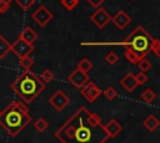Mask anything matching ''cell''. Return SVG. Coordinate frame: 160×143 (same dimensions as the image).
Masks as SVG:
<instances>
[{"label":"cell","instance_id":"cell-1","mask_svg":"<svg viewBox=\"0 0 160 143\" xmlns=\"http://www.w3.org/2000/svg\"><path fill=\"white\" fill-rule=\"evenodd\" d=\"M88 108L81 106L70 118H68L55 132V138L60 143H105L109 137L102 124L92 126L86 119Z\"/></svg>","mask_w":160,"mask_h":143},{"label":"cell","instance_id":"cell-2","mask_svg":"<svg viewBox=\"0 0 160 143\" xmlns=\"http://www.w3.org/2000/svg\"><path fill=\"white\" fill-rule=\"evenodd\" d=\"M31 116L24 102L12 101L0 113V126L11 136L16 137L29 123Z\"/></svg>","mask_w":160,"mask_h":143},{"label":"cell","instance_id":"cell-3","mask_svg":"<svg viewBox=\"0 0 160 143\" xmlns=\"http://www.w3.org/2000/svg\"><path fill=\"white\" fill-rule=\"evenodd\" d=\"M152 37L146 32L142 26H136L132 32H130L122 41L120 42H81V46H100V45H120L124 46L125 50H131L138 53L141 58L146 56L150 51V44Z\"/></svg>","mask_w":160,"mask_h":143},{"label":"cell","instance_id":"cell-4","mask_svg":"<svg viewBox=\"0 0 160 143\" xmlns=\"http://www.w3.org/2000/svg\"><path fill=\"white\" fill-rule=\"evenodd\" d=\"M10 87L24 103H30L45 90L46 85L32 72L24 71L12 81Z\"/></svg>","mask_w":160,"mask_h":143},{"label":"cell","instance_id":"cell-5","mask_svg":"<svg viewBox=\"0 0 160 143\" xmlns=\"http://www.w3.org/2000/svg\"><path fill=\"white\" fill-rule=\"evenodd\" d=\"M49 103L50 106H52L56 111H64L69 104H70V97L62 91V90H58L55 91L50 97H49Z\"/></svg>","mask_w":160,"mask_h":143},{"label":"cell","instance_id":"cell-6","mask_svg":"<svg viewBox=\"0 0 160 143\" xmlns=\"http://www.w3.org/2000/svg\"><path fill=\"white\" fill-rule=\"evenodd\" d=\"M31 17L32 20L41 27L46 26L48 22H50L54 17V14L45 6V5H40L32 14H31Z\"/></svg>","mask_w":160,"mask_h":143},{"label":"cell","instance_id":"cell-7","mask_svg":"<svg viewBox=\"0 0 160 143\" xmlns=\"http://www.w3.org/2000/svg\"><path fill=\"white\" fill-rule=\"evenodd\" d=\"M80 90L81 96L88 101V102H94L100 95H101V90L96 86V83H94L92 81H88Z\"/></svg>","mask_w":160,"mask_h":143},{"label":"cell","instance_id":"cell-8","mask_svg":"<svg viewBox=\"0 0 160 143\" xmlns=\"http://www.w3.org/2000/svg\"><path fill=\"white\" fill-rule=\"evenodd\" d=\"M90 20H91L99 29H102V27H105V26L110 22L111 16H110V14H109L105 9L99 7V9H96V10L91 14Z\"/></svg>","mask_w":160,"mask_h":143},{"label":"cell","instance_id":"cell-9","mask_svg":"<svg viewBox=\"0 0 160 143\" xmlns=\"http://www.w3.org/2000/svg\"><path fill=\"white\" fill-rule=\"evenodd\" d=\"M11 51H12L19 58H21V57H24V56L30 55V53L34 51V46L30 45V44H28V42H25V41L21 40V39H18L15 42L11 44Z\"/></svg>","mask_w":160,"mask_h":143},{"label":"cell","instance_id":"cell-10","mask_svg":"<svg viewBox=\"0 0 160 143\" xmlns=\"http://www.w3.org/2000/svg\"><path fill=\"white\" fill-rule=\"evenodd\" d=\"M68 81H69L72 86H75L76 88H81L88 81H90V78H89L88 73L80 71L79 68H75L71 73H69V76H68Z\"/></svg>","mask_w":160,"mask_h":143},{"label":"cell","instance_id":"cell-11","mask_svg":"<svg viewBox=\"0 0 160 143\" xmlns=\"http://www.w3.org/2000/svg\"><path fill=\"white\" fill-rule=\"evenodd\" d=\"M110 21H112L118 29L122 30V29H125L126 26L130 25L131 17H130V15H128L124 10H120V11H118L114 16H111V20H110Z\"/></svg>","mask_w":160,"mask_h":143},{"label":"cell","instance_id":"cell-12","mask_svg":"<svg viewBox=\"0 0 160 143\" xmlns=\"http://www.w3.org/2000/svg\"><path fill=\"white\" fill-rule=\"evenodd\" d=\"M102 128L109 138H115L122 131V126L116 119H110L106 124H102Z\"/></svg>","mask_w":160,"mask_h":143},{"label":"cell","instance_id":"cell-13","mask_svg":"<svg viewBox=\"0 0 160 143\" xmlns=\"http://www.w3.org/2000/svg\"><path fill=\"white\" fill-rule=\"evenodd\" d=\"M120 86H122V88L128 92H132L136 87H138V83L135 81V77L131 72L126 73L121 80H120Z\"/></svg>","mask_w":160,"mask_h":143},{"label":"cell","instance_id":"cell-14","mask_svg":"<svg viewBox=\"0 0 160 143\" xmlns=\"http://www.w3.org/2000/svg\"><path fill=\"white\" fill-rule=\"evenodd\" d=\"M19 39H21V40H24L25 42L32 45V44L36 41V39H38V34H36L30 26H26V27L22 29V31L20 32V37H19Z\"/></svg>","mask_w":160,"mask_h":143},{"label":"cell","instance_id":"cell-15","mask_svg":"<svg viewBox=\"0 0 160 143\" xmlns=\"http://www.w3.org/2000/svg\"><path fill=\"white\" fill-rule=\"evenodd\" d=\"M142 126L145 127L146 131L149 132H155L159 126H160V121L154 116V114H149L144 121H142Z\"/></svg>","mask_w":160,"mask_h":143},{"label":"cell","instance_id":"cell-16","mask_svg":"<svg viewBox=\"0 0 160 143\" xmlns=\"http://www.w3.org/2000/svg\"><path fill=\"white\" fill-rule=\"evenodd\" d=\"M10 51H11V44L2 35H0V60H2Z\"/></svg>","mask_w":160,"mask_h":143},{"label":"cell","instance_id":"cell-17","mask_svg":"<svg viewBox=\"0 0 160 143\" xmlns=\"http://www.w3.org/2000/svg\"><path fill=\"white\" fill-rule=\"evenodd\" d=\"M140 98L146 103H151V102H154L156 99V93L151 88H145L142 91V93L140 95Z\"/></svg>","mask_w":160,"mask_h":143},{"label":"cell","instance_id":"cell-18","mask_svg":"<svg viewBox=\"0 0 160 143\" xmlns=\"http://www.w3.org/2000/svg\"><path fill=\"white\" fill-rule=\"evenodd\" d=\"M48 127H49V123H48V121H46L44 117H40V118H38V119L34 122V128H35L38 132H40V133H44V132L48 129Z\"/></svg>","mask_w":160,"mask_h":143},{"label":"cell","instance_id":"cell-19","mask_svg":"<svg viewBox=\"0 0 160 143\" xmlns=\"http://www.w3.org/2000/svg\"><path fill=\"white\" fill-rule=\"evenodd\" d=\"M76 68H79L80 71H82V72L88 73V72L92 68V62H91L89 58H82V60H80V61H79V63H78Z\"/></svg>","mask_w":160,"mask_h":143},{"label":"cell","instance_id":"cell-20","mask_svg":"<svg viewBox=\"0 0 160 143\" xmlns=\"http://www.w3.org/2000/svg\"><path fill=\"white\" fill-rule=\"evenodd\" d=\"M125 58H126L130 63H132V65H136V63L141 60V57H140L138 53H135L134 51H131V50H125Z\"/></svg>","mask_w":160,"mask_h":143},{"label":"cell","instance_id":"cell-21","mask_svg":"<svg viewBox=\"0 0 160 143\" xmlns=\"http://www.w3.org/2000/svg\"><path fill=\"white\" fill-rule=\"evenodd\" d=\"M20 65H21V67H22L25 71H30L31 66L34 65V60H32V57H31L30 55L24 56V57L20 58Z\"/></svg>","mask_w":160,"mask_h":143},{"label":"cell","instance_id":"cell-22","mask_svg":"<svg viewBox=\"0 0 160 143\" xmlns=\"http://www.w3.org/2000/svg\"><path fill=\"white\" fill-rule=\"evenodd\" d=\"M101 95H102L108 101H112V99L118 96V92H116V90H115L114 87L109 86V87H106L104 91H101Z\"/></svg>","mask_w":160,"mask_h":143},{"label":"cell","instance_id":"cell-23","mask_svg":"<svg viewBox=\"0 0 160 143\" xmlns=\"http://www.w3.org/2000/svg\"><path fill=\"white\" fill-rule=\"evenodd\" d=\"M136 65H138V67H139V71H140V72H146V71H149V70L151 68V66H152V65H151V62H150L148 58H145V57H144V58H141Z\"/></svg>","mask_w":160,"mask_h":143},{"label":"cell","instance_id":"cell-24","mask_svg":"<svg viewBox=\"0 0 160 143\" xmlns=\"http://www.w3.org/2000/svg\"><path fill=\"white\" fill-rule=\"evenodd\" d=\"M45 85L46 83H49L50 81H52L54 80V72L52 71H50L49 68H46V70H44L42 72H41V75H40V77H39Z\"/></svg>","mask_w":160,"mask_h":143},{"label":"cell","instance_id":"cell-25","mask_svg":"<svg viewBox=\"0 0 160 143\" xmlns=\"http://www.w3.org/2000/svg\"><path fill=\"white\" fill-rule=\"evenodd\" d=\"M15 1L21 10H29L35 2V0H15Z\"/></svg>","mask_w":160,"mask_h":143},{"label":"cell","instance_id":"cell-26","mask_svg":"<svg viewBox=\"0 0 160 143\" xmlns=\"http://www.w3.org/2000/svg\"><path fill=\"white\" fill-rule=\"evenodd\" d=\"M78 2H79V0H60V4L66 9V10H72V9H75V6L78 5Z\"/></svg>","mask_w":160,"mask_h":143},{"label":"cell","instance_id":"cell-27","mask_svg":"<svg viewBox=\"0 0 160 143\" xmlns=\"http://www.w3.org/2000/svg\"><path fill=\"white\" fill-rule=\"evenodd\" d=\"M150 51H152L156 56H160V41L158 39H152L150 44Z\"/></svg>","mask_w":160,"mask_h":143},{"label":"cell","instance_id":"cell-28","mask_svg":"<svg viewBox=\"0 0 160 143\" xmlns=\"http://www.w3.org/2000/svg\"><path fill=\"white\" fill-rule=\"evenodd\" d=\"M105 61H106L110 66H114V65L119 61V56H118L115 52H109V53L105 56Z\"/></svg>","mask_w":160,"mask_h":143},{"label":"cell","instance_id":"cell-29","mask_svg":"<svg viewBox=\"0 0 160 143\" xmlns=\"http://www.w3.org/2000/svg\"><path fill=\"white\" fill-rule=\"evenodd\" d=\"M134 77H135V81H136L138 86H139V85H144V83H146V81H148V76H146L145 72H140V71H139L136 75H134Z\"/></svg>","mask_w":160,"mask_h":143},{"label":"cell","instance_id":"cell-30","mask_svg":"<svg viewBox=\"0 0 160 143\" xmlns=\"http://www.w3.org/2000/svg\"><path fill=\"white\" fill-rule=\"evenodd\" d=\"M11 5V0H0V14H5Z\"/></svg>","mask_w":160,"mask_h":143},{"label":"cell","instance_id":"cell-31","mask_svg":"<svg viewBox=\"0 0 160 143\" xmlns=\"http://www.w3.org/2000/svg\"><path fill=\"white\" fill-rule=\"evenodd\" d=\"M86 1H88V4H90V6L99 9V7H101V5L104 4L105 0H86Z\"/></svg>","mask_w":160,"mask_h":143},{"label":"cell","instance_id":"cell-32","mask_svg":"<svg viewBox=\"0 0 160 143\" xmlns=\"http://www.w3.org/2000/svg\"><path fill=\"white\" fill-rule=\"evenodd\" d=\"M0 113H1V111H0Z\"/></svg>","mask_w":160,"mask_h":143}]
</instances>
